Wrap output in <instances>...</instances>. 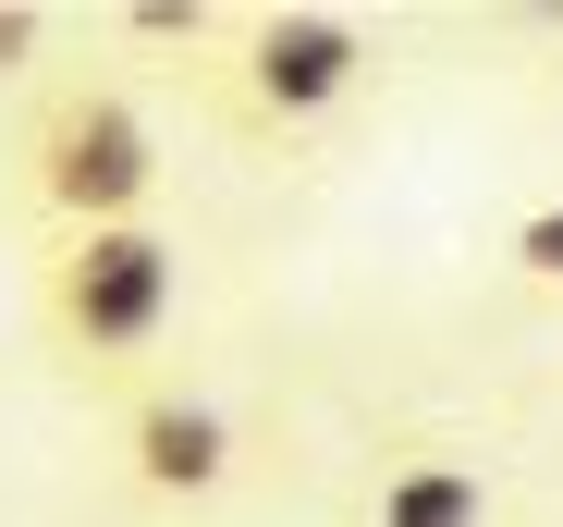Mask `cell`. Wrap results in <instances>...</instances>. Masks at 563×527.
I'll use <instances>...</instances> for the list:
<instances>
[{
	"label": "cell",
	"instance_id": "cell-8",
	"mask_svg": "<svg viewBox=\"0 0 563 527\" xmlns=\"http://www.w3.org/2000/svg\"><path fill=\"white\" fill-rule=\"evenodd\" d=\"M25 37H37V13H0V50H25Z\"/></svg>",
	"mask_w": 563,
	"mask_h": 527
},
{
	"label": "cell",
	"instance_id": "cell-4",
	"mask_svg": "<svg viewBox=\"0 0 563 527\" xmlns=\"http://www.w3.org/2000/svg\"><path fill=\"white\" fill-rule=\"evenodd\" d=\"M123 479H135L147 503H209V491L233 479V417H221L209 393H184V381H147V393L123 405Z\"/></svg>",
	"mask_w": 563,
	"mask_h": 527
},
{
	"label": "cell",
	"instance_id": "cell-1",
	"mask_svg": "<svg viewBox=\"0 0 563 527\" xmlns=\"http://www.w3.org/2000/svg\"><path fill=\"white\" fill-rule=\"evenodd\" d=\"M184 307V245L159 221H99L37 245V319L74 369H135Z\"/></svg>",
	"mask_w": 563,
	"mask_h": 527
},
{
	"label": "cell",
	"instance_id": "cell-2",
	"mask_svg": "<svg viewBox=\"0 0 563 527\" xmlns=\"http://www.w3.org/2000/svg\"><path fill=\"white\" fill-rule=\"evenodd\" d=\"M25 185L49 209V233H99V221H147L159 197V123L123 86H62L25 135Z\"/></svg>",
	"mask_w": 563,
	"mask_h": 527
},
{
	"label": "cell",
	"instance_id": "cell-3",
	"mask_svg": "<svg viewBox=\"0 0 563 527\" xmlns=\"http://www.w3.org/2000/svg\"><path fill=\"white\" fill-rule=\"evenodd\" d=\"M355 74H367V25L355 13H257L221 62L233 86V123L245 135H307L355 99Z\"/></svg>",
	"mask_w": 563,
	"mask_h": 527
},
{
	"label": "cell",
	"instance_id": "cell-7",
	"mask_svg": "<svg viewBox=\"0 0 563 527\" xmlns=\"http://www.w3.org/2000/svg\"><path fill=\"white\" fill-rule=\"evenodd\" d=\"M123 37H159V50H197V37H209V13H197V0H135V13H123Z\"/></svg>",
	"mask_w": 563,
	"mask_h": 527
},
{
	"label": "cell",
	"instance_id": "cell-5",
	"mask_svg": "<svg viewBox=\"0 0 563 527\" xmlns=\"http://www.w3.org/2000/svg\"><path fill=\"white\" fill-rule=\"evenodd\" d=\"M367 527H490V466L453 442H393L367 479Z\"/></svg>",
	"mask_w": 563,
	"mask_h": 527
},
{
	"label": "cell",
	"instance_id": "cell-6",
	"mask_svg": "<svg viewBox=\"0 0 563 527\" xmlns=\"http://www.w3.org/2000/svg\"><path fill=\"white\" fill-rule=\"evenodd\" d=\"M503 257H515L527 283H563V197H551V209H527V221L503 233Z\"/></svg>",
	"mask_w": 563,
	"mask_h": 527
}]
</instances>
